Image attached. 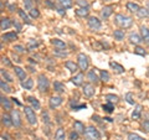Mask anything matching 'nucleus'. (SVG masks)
I'll list each match as a JSON object with an SVG mask.
<instances>
[{
    "label": "nucleus",
    "instance_id": "obj_1",
    "mask_svg": "<svg viewBox=\"0 0 149 140\" xmlns=\"http://www.w3.org/2000/svg\"><path fill=\"white\" fill-rule=\"evenodd\" d=\"M114 22L119 27H122V29H128V27L132 26L133 20H132V17H129V16L122 15V14H117V15L114 16Z\"/></svg>",
    "mask_w": 149,
    "mask_h": 140
},
{
    "label": "nucleus",
    "instance_id": "obj_2",
    "mask_svg": "<svg viewBox=\"0 0 149 140\" xmlns=\"http://www.w3.org/2000/svg\"><path fill=\"white\" fill-rule=\"evenodd\" d=\"M37 87H39V91L41 93H45L49 91L50 82H49L47 77H45V74H40L39 78H37Z\"/></svg>",
    "mask_w": 149,
    "mask_h": 140
},
{
    "label": "nucleus",
    "instance_id": "obj_3",
    "mask_svg": "<svg viewBox=\"0 0 149 140\" xmlns=\"http://www.w3.org/2000/svg\"><path fill=\"white\" fill-rule=\"evenodd\" d=\"M83 135H85L86 140H100V138H101L98 130H97L96 128H93V127L86 128L85 134H83Z\"/></svg>",
    "mask_w": 149,
    "mask_h": 140
},
{
    "label": "nucleus",
    "instance_id": "obj_4",
    "mask_svg": "<svg viewBox=\"0 0 149 140\" xmlns=\"http://www.w3.org/2000/svg\"><path fill=\"white\" fill-rule=\"evenodd\" d=\"M25 115H26V119L31 125H36L37 124V119H36V114H35V110L32 107H25Z\"/></svg>",
    "mask_w": 149,
    "mask_h": 140
},
{
    "label": "nucleus",
    "instance_id": "obj_5",
    "mask_svg": "<svg viewBox=\"0 0 149 140\" xmlns=\"http://www.w3.org/2000/svg\"><path fill=\"white\" fill-rule=\"evenodd\" d=\"M101 21L97 19L96 16H91V17H88V27L92 30V31H98L101 29Z\"/></svg>",
    "mask_w": 149,
    "mask_h": 140
},
{
    "label": "nucleus",
    "instance_id": "obj_6",
    "mask_svg": "<svg viewBox=\"0 0 149 140\" xmlns=\"http://www.w3.org/2000/svg\"><path fill=\"white\" fill-rule=\"evenodd\" d=\"M77 60H78V67H80L82 71H86L88 68V57L85 53H80Z\"/></svg>",
    "mask_w": 149,
    "mask_h": 140
},
{
    "label": "nucleus",
    "instance_id": "obj_7",
    "mask_svg": "<svg viewBox=\"0 0 149 140\" xmlns=\"http://www.w3.org/2000/svg\"><path fill=\"white\" fill-rule=\"evenodd\" d=\"M11 119H13V124L15 125L16 128L21 127V116H20V113H19V110L16 109H11Z\"/></svg>",
    "mask_w": 149,
    "mask_h": 140
},
{
    "label": "nucleus",
    "instance_id": "obj_8",
    "mask_svg": "<svg viewBox=\"0 0 149 140\" xmlns=\"http://www.w3.org/2000/svg\"><path fill=\"white\" fill-rule=\"evenodd\" d=\"M62 102H63V99L61 97H51L50 98V108L51 109L57 108V107H60L62 104Z\"/></svg>",
    "mask_w": 149,
    "mask_h": 140
},
{
    "label": "nucleus",
    "instance_id": "obj_9",
    "mask_svg": "<svg viewBox=\"0 0 149 140\" xmlns=\"http://www.w3.org/2000/svg\"><path fill=\"white\" fill-rule=\"evenodd\" d=\"M83 94H85L86 97H92L93 94H95V87H93L91 83H86V85H83Z\"/></svg>",
    "mask_w": 149,
    "mask_h": 140
},
{
    "label": "nucleus",
    "instance_id": "obj_10",
    "mask_svg": "<svg viewBox=\"0 0 149 140\" xmlns=\"http://www.w3.org/2000/svg\"><path fill=\"white\" fill-rule=\"evenodd\" d=\"M0 102H1V107L4 109H13V103L11 100L9 99V98H6L5 96H1L0 97Z\"/></svg>",
    "mask_w": 149,
    "mask_h": 140
},
{
    "label": "nucleus",
    "instance_id": "obj_11",
    "mask_svg": "<svg viewBox=\"0 0 149 140\" xmlns=\"http://www.w3.org/2000/svg\"><path fill=\"white\" fill-rule=\"evenodd\" d=\"M109 66H111L112 69H114L116 73H119V74H120V73L124 72V67L122 66V64H119V63L114 62V61H111V62H109Z\"/></svg>",
    "mask_w": 149,
    "mask_h": 140
},
{
    "label": "nucleus",
    "instance_id": "obj_12",
    "mask_svg": "<svg viewBox=\"0 0 149 140\" xmlns=\"http://www.w3.org/2000/svg\"><path fill=\"white\" fill-rule=\"evenodd\" d=\"M112 12H113V8L112 6H104L101 10V16H102V19H108L112 15Z\"/></svg>",
    "mask_w": 149,
    "mask_h": 140
},
{
    "label": "nucleus",
    "instance_id": "obj_13",
    "mask_svg": "<svg viewBox=\"0 0 149 140\" xmlns=\"http://www.w3.org/2000/svg\"><path fill=\"white\" fill-rule=\"evenodd\" d=\"M14 71H15L17 78L20 79L21 82L26 79V72H25V69H22L21 67H15V68H14Z\"/></svg>",
    "mask_w": 149,
    "mask_h": 140
},
{
    "label": "nucleus",
    "instance_id": "obj_14",
    "mask_svg": "<svg viewBox=\"0 0 149 140\" xmlns=\"http://www.w3.org/2000/svg\"><path fill=\"white\" fill-rule=\"evenodd\" d=\"M87 78L90 79L91 83H95V85H96V83H98V81L101 79V78H98V76H97V73H96L95 69H92V71H90L87 73Z\"/></svg>",
    "mask_w": 149,
    "mask_h": 140
},
{
    "label": "nucleus",
    "instance_id": "obj_15",
    "mask_svg": "<svg viewBox=\"0 0 149 140\" xmlns=\"http://www.w3.org/2000/svg\"><path fill=\"white\" fill-rule=\"evenodd\" d=\"M129 41L132 44H134V45H139L143 41V39L138 34H134V32H132V34L129 35Z\"/></svg>",
    "mask_w": 149,
    "mask_h": 140
},
{
    "label": "nucleus",
    "instance_id": "obj_16",
    "mask_svg": "<svg viewBox=\"0 0 149 140\" xmlns=\"http://www.w3.org/2000/svg\"><path fill=\"white\" fill-rule=\"evenodd\" d=\"M141 32H142V39L147 45H149V29L146 26L141 27Z\"/></svg>",
    "mask_w": 149,
    "mask_h": 140
},
{
    "label": "nucleus",
    "instance_id": "obj_17",
    "mask_svg": "<svg viewBox=\"0 0 149 140\" xmlns=\"http://www.w3.org/2000/svg\"><path fill=\"white\" fill-rule=\"evenodd\" d=\"M27 102H29V103L31 104V107H32V108H34L35 110H39V109H40V107H41V105H40V102L37 100L35 97H27Z\"/></svg>",
    "mask_w": 149,
    "mask_h": 140
},
{
    "label": "nucleus",
    "instance_id": "obj_18",
    "mask_svg": "<svg viewBox=\"0 0 149 140\" xmlns=\"http://www.w3.org/2000/svg\"><path fill=\"white\" fill-rule=\"evenodd\" d=\"M83 78H85L83 77V73H78L77 76H74L71 79V81H72V83L74 86H82L83 85Z\"/></svg>",
    "mask_w": 149,
    "mask_h": 140
},
{
    "label": "nucleus",
    "instance_id": "obj_19",
    "mask_svg": "<svg viewBox=\"0 0 149 140\" xmlns=\"http://www.w3.org/2000/svg\"><path fill=\"white\" fill-rule=\"evenodd\" d=\"M13 25L11 20L9 17H3L1 19V24H0V27H1V30H8L9 27Z\"/></svg>",
    "mask_w": 149,
    "mask_h": 140
},
{
    "label": "nucleus",
    "instance_id": "obj_20",
    "mask_svg": "<svg viewBox=\"0 0 149 140\" xmlns=\"http://www.w3.org/2000/svg\"><path fill=\"white\" fill-rule=\"evenodd\" d=\"M1 39L4 41H14V40H17V35L15 32H6L1 36Z\"/></svg>",
    "mask_w": 149,
    "mask_h": 140
},
{
    "label": "nucleus",
    "instance_id": "obj_21",
    "mask_svg": "<svg viewBox=\"0 0 149 140\" xmlns=\"http://www.w3.org/2000/svg\"><path fill=\"white\" fill-rule=\"evenodd\" d=\"M73 129L76 130L78 134H85V125H83L81 122H74L73 123Z\"/></svg>",
    "mask_w": 149,
    "mask_h": 140
},
{
    "label": "nucleus",
    "instance_id": "obj_22",
    "mask_svg": "<svg viewBox=\"0 0 149 140\" xmlns=\"http://www.w3.org/2000/svg\"><path fill=\"white\" fill-rule=\"evenodd\" d=\"M32 86H34V81L31 78H26L25 81L21 82V87L24 89H32Z\"/></svg>",
    "mask_w": 149,
    "mask_h": 140
},
{
    "label": "nucleus",
    "instance_id": "obj_23",
    "mask_svg": "<svg viewBox=\"0 0 149 140\" xmlns=\"http://www.w3.org/2000/svg\"><path fill=\"white\" fill-rule=\"evenodd\" d=\"M142 109H143V107L141 104H137L136 105V109H134V112L132 113V119H139V118H141Z\"/></svg>",
    "mask_w": 149,
    "mask_h": 140
},
{
    "label": "nucleus",
    "instance_id": "obj_24",
    "mask_svg": "<svg viewBox=\"0 0 149 140\" xmlns=\"http://www.w3.org/2000/svg\"><path fill=\"white\" fill-rule=\"evenodd\" d=\"M51 44H52L54 46H56L57 49H60V50H65V49H66V45H65V42H63V41H61V40H58V39L51 40Z\"/></svg>",
    "mask_w": 149,
    "mask_h": 140
},
{
    "label": "nucleus",
    "instance_id": "obj_25",
    "mask_svg": "<svg viewBox=\"0 0 149 140\" xmlns=\"http://www.w3.org/2000/svg\"><path fill=\"white\" fill-rule=\"evenodd\" d=\"M57 1L60 5H61V8H63V9H70L73 5V0H57Z\"/></svg>",
    "mask_w": 149,
    "mask_h": 140
},
{
    "label": "nucleus",
    "instance_id": "obj_26",
    "mask_svg": "<svg viewBox=\"0 0 149 140\" xmlns=\"http://www.w3.org/2000/svg\"><path fill=\"white\" fill-rule=\"evenodd\" d=\"M65 66H66V68L68 69L70 72H76V71H77L78 64H76V63L72 62V61H66V63H65Z\"/></svg>",
    "mask_w": 149,
    "mask_h": 140
},
{
    "label": "nucleus",
    "instance_id": "obj_27",
    "mask_svg": "<svg viewBox=\"0 0 149 140\" xmlns=\"http://www.w3.org/2000/svg\"><path fill=\"white\" fill-rule=\"evenodd\" d=\"M55 139L56 140H65L66 139V134H65V130L62 128H58L57 132L55 134Z\"/></svg>",
    "mask_w": 149,
    "mask_h": 140
},
{
    "label": "nucleus",
    "instance_id": "obj_28",
    "mask_svg": "<svg viewBox=\"0 0 149 140\" xmlns=\"http://www.w3.org/2000/svg\"><path fill=\"white\" fill-rule=\"evenodd\" d=\"M1 122H3V124L5 125V127H11V125H14L13 124V119H11V116H9L8 114H4L3 116H1Z\"/></svg>",
    "mask_w": 149,
    "mask_h": 140
},
{
    "label": "nucleus",
    "instance_id": "obj_29",
    "mask_svg": "<svg viewBox=\"0 0 149 140\" xmlns=\"http://www.w3.org/2000/svg\"><path fill=\"white\" fill-rule=\"evenodd\" d=\"M127 9H128V10L130 11V12H138V10H139V9H141V8H139V5H138V4H136V3H127Z\"/></svg>",
    "mask_w": 149,
    "mask_h": 140
},
{
    "label": "nucleus",
    "instance_id": "obj_30",
    "mask_svg": "<svg viewBox=\"0 0 149 140\" xmlns=\"http://www.w3.org/2000/svg\"><path fill=\"white\" fill-rule=\"evenodd\" d=\"M88 12H90L88 8H81V9H78V10H76V15L80 17H86V16H88Z\"/></svg>",
    "mask_w": 149,
    "mask_h": 140
},
{
    "label": "nucleus",
    "instance_id": "obj_31",
    "mask_svg": "<svg viewBox=\"0 0 149 140\" xmlns=\"http://www.w3.org/2000/svg\"><path fill=\"white\" fill-rule=\"evenodd\" d=\"M100 78H101V81H102V82L107 83V82H109L111 76H109V73L107 72V71H101V73H100Z\"/></svg>",
    "mask_w": 149,
    "mask_h": 140
},
{
    "label": "nucleus",
    "instance_id": "obj_32",
    "mask_svg": "<svg viewBox=\"0 0 149 140\" xmlns=\"http://www.w3.org/2000/svg\"><path fill=\"white\" fill-rule=\"evenodd\" d=\"M54 89L57 93H63L65 92V86L62 85L61 82H55L54 83Z\"/></svg>",
    "mask_w": 149,
    "mask_h": 140
},
{
    "label": "nucleus",
    "instance_id": "obj_33",
    "mask_svg": "<svg viewBox=\"0 0 149 140\" xmlns=\"http://www.w3.org/2000/svg\"><path fill=\"white\" fill-rule=\"evenodd\" d=\"M0 87H1V91H4L5 93H10L11 92V87L8 85V83L4 81V79H1L0 81Z\"/></svg>",
    "mask_w": 149,
    "mask_h": 140
},
{
    "label": "nucleus",
    "instance_id": "obj_34",
    "mask_svg": "<svg viewBox=\"0 0 149 140\" xmlns=\"http://www.w3.org/2000/svg\"><path fill=\"white\" fill-rule=\"evenodd\" d=\"M71 107H72V110H80V109H86L87 105L83 104V103H82V104H77L76 100H74V102L72 100V102H71Z\"/></svg>",
    "mask_w": 149,
    "mask_h": 140
},
{
    "label": "nucleus",
    "instance_id": "obj_35",
    "mask_svg": "<svg viewBox=\"0 0 149 140\" xmlns=\"http://www.w3.org/2000/svg\"><path fill=\"white\" fill-rule=\"evenodd\" d=\"M137 15L139 17H149V10H148V9H146V8H141L138 10Z\"/></svg>",
    "mask_w": 149,
    "mask_h": 140
},
{
    "label": "nucleus",
    "instance_id": "obj_36",
    "mask_svg": "<svg viewBox=\"0 0 149 140\" xmlns=\"http://www.w3.org/2000/svg\"><path fill=\"white\" fill-rule=\"evenodd\" d=\"M19 15H20V17L24 20L26 24H31V20H30V17L27 16V14L24 11V10H19Z\"/></svg>",
    "mask_w": 149,
    "mask_h": 140
},
{
    "label": "nucleus",
    "instance_id": "obj_37",
    "mask_svg": "<svg viewBox=\"0 0 149 140\" xmlns=\"http://www.w3.org/2000/svg\"><path fill=\"white\" fill-rule=\"evenodd\" d=\"M106 99H107V102H108V103H117L118 102V99L119 98L117 97V96H114V94H107L106 96Z\"/></svg>",
    "mask_w": 149,
    "mask_h": 140
},
{
    "label": "nucleus",
    "instance_id": "obj_38",
    "mask_svg": "<svg viewBox=\"0 0 149 140\" xmlns=\"http://www.w3.org/2000/svg\"><path fill=\"white\" fill-rule=\"evenodd\" d=\"M0 73H1V77H3V79H5L6 82H13V78H11V76L9 74L5 69H0Z\"/></svg>",
    "mask_w": 149,
    "mask_h": 140
},
{
    "label": "nucleus",
    "instance_id": "obj_39",
    "mask_svg": "<svg viewBox=\"0 0 149 140\" xmlns=\"http://www.w3.org/2000/svg\"><path fill=\"white\" fill-rule=\"evenodd\" d=\"M114 39L116 40H123L124 39V31L123 30H116L114 31Z\"/></svg>",
    "mask_w": 149,
    "mask_h": 140
},
{
    "label": "nucleus",
    "instance_id": "obj_40",
    "mask_svg": "<svg viewBox=\"0 0 149 140\" xmlns=\"http://www.w3.org/2000/svg\"><path fill=\"white\" fill-rule=\"evenodd\" d=\"M102 108H103V110L107 112V113H112L114 109V105H113V103H107V104H103Z\"/></svg>",
    "mask_w": 149,
    "mask_h": 140
},
{
    "label": "nucleus",
    "instance_id": "obj_41",
    "mask_svg": "<svg viewBox=\"0 0 149 140\" xmlns=\"http://www.w3.org/2000/svg\"><path fill=\"white\" fill-rule=\"evenodd\" d=\"M24 5H25V9L30 11L31 9H34V0H24Z\"/></svg>",
    "mask_w": 149,
    "mask_h": 140
},
{
    "label": "nucleus",
    "instance_id": "obj_42",
    "mask_svg": "<svg viewBox=\"0 0 149 140\" xmlns=\"http://www.w3.org/2000/svg\"><path fill=\"white\" fill-rule=\"evenodd\" d=\"M134 53H137L139 56H146L147 52H146V50H144L143 47H141V46H137L136 49H134Z\"/></svg>",
    "mask_w": 149,
    "mask_h": 140
},
{
    "label": "nucleus",
    "instance_id": "obj_43",
    "mask_svg": "<svg viewBox=\"0 0 149 140\" xmlns=\"http://www.w3.org/2000/svg\"><path fill=\"white\" fill-rule=\"evenodd\" d=\"M125 100H127V103L129 104H134V96H133V93H127L125 94Z\"/></svg>",
    "mask_w": 149,
    "mask_h": 140
},
{
    "label": "nucleus",
    "instance_id": "obj_44",
    "mask_svg": "<svg viewBox=\"0 0 149 140\" xmlns=\"http://www.w3.org/2000/svg\"><path fill=\"white\" fill-rule=\"evenodd\" d=\"M128 140H146V139H143L142 137H139L138 134L129 133V134H128Z\"/></svg>",
    "mask_w": 149,
    "mask_h": 140
},
{
    "label": "nucleus",
    "instance_id": "obj_45",
    "mask_svg": "<svg viewBox=\"0 0 149 140\" xmlns=\"http://www.w3.org/2000/svg\"><path fill=\"white\" fill-rule=\"evenodd\" d=\"M42 120L46 125H50L51 124V120H50V116L47 114V112H42Z\"/></svg>",
    "mask_w": 149,
    "mask_h": 140
},
{
    "label": "nucleus",
    "instance_id": "obj_46",
    "mask_svg": "<svg viewBox=\"0 0 149 140\" xmlns=\"http://www.w3.org/2000/svg\"><path fill=\"white\" fill-rule=\"evenodd\" d=\"M37 46H39V42H37V41H35V40H30V41H29V50H30V51L35 50Z\"/></svg>",
    "mask_w": 149,
    "mask_h": 140
},
{
    "label": "nucleus",
    "instance_id": "obj_47",
    "mask_svg": "<svg viewBox=\"0 0 149 140\" xmlns=\"http://www.w3.org/2000/svg\"><path fill=\"white\" fill-rule=\"evenodd\" d=\"M14 50H15V52H19V53H25L26 52V50L22 47L21 45H15L14 46Z\"/></svg>",
    "mask_w": 149,
    "mask_h": 140
},
{
    "label": "nucleus",
    "instance_id": "obj_48",
    "mask_svg": "<svg viewBox=\"0 0 149 140\" xmlns=\"http://www.w3.org/2000/svg\"><path fill=\"white\" fill-rule=\"evenodd\" d=\"M30 16L31 17H34V19H36V17H39L40 16V12H39V10H37V9H31L30 10Z\"/></svg>",
    "mask_w": 149,
    "mask_h": 140
},
{
    "label": "nucleus",
    "instance_id": "obj_49",
    "mask_svg": "<svg viewBox=\"0 0 149 140\" xmlns=\"http://www.w3.org/2000/svg\"><path fill=\"white\" fill-rule=\"evenodd\" d=\"M77 5H80L82 8H88V3H87V0H77Z\"/></svg>",
    "mask_w": 149,
    "mask_h": 140
},
{
    "label": "nucleus",
    "instance_id": "obj_50",
    "mask_svg": "<svg viewBox=\"0 0 149 140\" xmlns=\"http://www.w3.org/2000/svg\"><path fill=\"white\" fill-rule=\"evenodd\" d=\"M70 139H71V140H77L78 139V133L76 132V130L71 132V134H70Z\"/></svg>",
    "mask_w": 149,
    "mask_h": 140
},
{
    "label": "nucleus",
    "instance_id": "obj_51",
    "mask_svg": "<svg viewBox=\"0 0 149 140\" xmlns=\"http://www.w3.org/2000/svg\"><path fill=\"white\" fill-rule=\"evenodd\" d=\"M54 53H55L56 56H60V57H66V56L68 55L67 52H65V51H63V52H60V49H58V50H56Z\"/></svg>",
    "mask_w": 149,
    "mask_h": 140
},
{
    "label": "nucleus",
    "instance_id": "obj_52",
    "mask_svg": "<svg viewBox=\"0 0 149 140\" xmlns=\"http://www.w3.org/2000/svg\"><path fill=\"white\" fill-rule=\"evenodd\" d=\"M13 25H14V27L16 29V31H17V32H20V31H21V25L19 24L17 21H14V22H13Z\"/></svg>",
    "mask_w": 149,
    "mask_h": 140
},
{
    "label": "nucleus",
    "instance_id": "obj_53",
    "mask_svg": "<svg viewBox=\"0 0 149 140\" xmlns=\"http://www.w3.org/2000/svg\"><path fill=\"white\" fill-rule=\"evenodd\" d=\"M1 62L5 64V66H11V62L9 61V58H6V57H1Z\"/></svg>",
    "mask_w": 149,
    "mask_h": 140
},
{
    "label": "nucleus",
    "instance_id": "obj_54",
    "mask_svg": "<svg viewBox=\"0 0 149 140\" xmlns=\"http://www.w3.org/2000/svg\"><path fill=\"white\" fill-rule=\"evenodd\" d=\"M143 130H146V132H149V120H146V122L143 123Z\"/></svg>",
    "mask_w": 149,
    "mask_h": 140
},
{
    "label": "nucleus",
    "instance_id": "obj_55",
    "mask_svg": "<svg viewBox=\"0 0 149 140\" xmlns=\"http://www.w3.org/2000/svg\"><path fill=\"white\" fill-rule=\"evenodd\" d=\"M55 10H57V12H58V14H61V15H65L63 8H55Z\"/></svg>",
    "mask_w": 149,
    "mask_h": 140
},
{
    "label": "nucleus",
    "instance_id": "obj_56",
    "mask_svg": "<svg viewBox=\"0 0 149 140\" xmlns=\"http://www.w3.org/2000/svg\"><path fill=\"white\" fill-rule=\"evenodd\" d=\"M15 8H16V5H14V4H13V5H9V10L14 11V10H15Z\"/></svg>",
    "mask_w": 149,
    "mask_h": 140
},
{
    "label": "nucleus",
    "instance_id": "obj_57",
    "mask_svg": "<svg viewBox=\"0 0 149 140\" xmlns=\"http://www.w3.org/2000/svg\"><path fill=\"white\" fill-rule=\"evenodd\" d=\"M1 138H3V139H5V140H10V139H9L10 137H9L8 134H3V135H1Z\"/></svg>",
    "mask_w": 149,
    "mask_h": 140
},
{
    "label": "nucleus",
    "instance_id": "obj_58",
    "mask_svg": "<svg viewBox=\"0 0 149 140\" xmlns=\"http://www.w3.org/2000/svg\"><path fill=\"white\" fill-rule=\"evenodd\" d=\"M11 99H13V102H14V103H16L17 105H21V103H20V102H17V100H16V98H11Z\"/></svg>",
    "mask_w": 149,
    "mask_h": 140
},
{
    "label": "nucleus",
    "instance_id": "obj_59",
    "mask_svg": "<svg viewBox=\"0 0 149 140\" xmlns=\"http://www.w3.org/2000/svg\"><path fill=\"white\" fill-rule=\"evenodd\" d=\"M34 1H36L37 4H39V3H40V0H34Z\"/></svg>",
    "mask_w": 149,
    "mask_h": 140
},
{
    "label": "nucleus",
    "instance_id": "obj_60",
    "mask_svg": "<svg viewBox=\"0 0 149 140\" xmlns=\"http://www.w3.org/2000/svg\"><path fill=\"white\" fill-rule=\"evenodd\" d=\"M147 9H148V10H149V1H148V5H147Z\"/></svg>",
    "mask_w": 149,
    "mask_h": 140
},
{
    "label": "nucleus",
    "instance_id": "obj_61",
    "mask_svg": "<svg viewBox=\"0 0 149 140\" xmlns=\"http://www.w3.org/2000/svg\"><path fill=\"white\" fill-rule=\"evenodd\" d=\"M148 72H149V67H148Z\"/></svg>",
    "mask_w": 149,
    "mask_h": 140
}]
</instances>
